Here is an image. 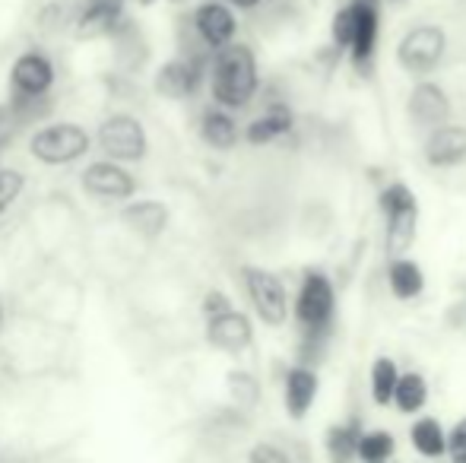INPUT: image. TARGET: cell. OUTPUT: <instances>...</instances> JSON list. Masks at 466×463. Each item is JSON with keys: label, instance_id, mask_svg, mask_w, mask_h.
I'll return each mask as SVG.
<instances>
[{"label": "cell", "instance_id": "6da1fadb", "mask_svg": "<svg viewBox=\"0 0 466 463\" xmlns=\"http://www.w3.org/2000/svg\"><path fill=\"white\" fill-rule=\"evenodd\" d=\"M260 89L258 57L248 45H228L216 51L209 61V93L213 102L226 112H241L254 102Z\"/></svg>", "mask_w": 466, "mask_h": 463}, {"label": "cell", "instance_id": "7a4b0ae2", "mask_svg": "<svg viewBox=\"0 0 466 463\" xmlns=\"http://www.w3.org/2000/svg\"><path fill=\"white\" fill-rule=\"evenodd\" d=\"M292 315L301 327V337L330 340L333 317H337V289L324 270H305L292 298Z\"/></svg>", "mask_w": 466, "mask_h": 463}, {"label": "cell", "instance_id": "3957f363", "mask_svg": "<svg viewBox=\"0 0 466 463\" xmlns=\"http://www.w3.org/2000/svg\"><path fill=\"white\" fill-rule=\"evenodd\" d=\"M380 216H384V247L390 257H406L419 235V200L403 181H390L378 194Z\"/></svg>", "mask_w": 466, "mask_h": 463}, {"label": "cell", "instance_id": "277c9868", "mask_svg": "<svg viewBox=\"0 0 466 463\" xmlns=\"http://www.w3.org/2000/svg\"><path fill=\"white\" fill-rule=\"evenodd\" d=\"M93 146V136L83 124L74 121H55L38 127L29 136V153L42 166H70V162L83 159Z\"/></svg>", "mask_w": 466, "mask_h": 463}, {"label": "cell", "instance_id": "5b68a950", "mask_svg": "<svg viewBox=\"0 0 466 463\" xmlns=\"http://www.w3.org/2000/svg\"><path fill=\"white\" fill-rule=\"evenodd\" d=\"M444 51H448V35H444L441 25L422 23L412 25L397 45V64L416 80H429V74H435L444 61Z\"/></svg>", "mask_w": 466, "mask_h": 463}, {"label": "cell", "instance_id": "8992f818", "mask_svg": "<svg viewBox=\"0 0 466 463\" xmlns=\"http://www.w3.org/2000/svg\"><path fill=\"white\" fill-rule=\"evenodd\" d=\"M96 143L105 153V159L111 162H140L149 153V136L143 130L140 117L127 115V112H115L108 115L96 130Z\"/></svg>", "mask_w": 466, "mask_h": 463}, {"label": "cell", "instance_id": "52a82bcc", "mask_svg": "<svg viewBox=\"0 0 466 463\" xmlns=\"http://www.w3.org/2000/svg\"><path fill=\"white\" fill-rule=\"evenodd\" d=\"M241 283L251 298V308L267 327H282L292 315V298L277 273L264 267H241Z\"/></svg>", "mask_w": 466, "mask_h": 463}, {"label": "cell", "instance_id": "ba28073f", "mask_svg": "<svg viewBox=\"0 0 466 463\" xmlns=\"http://www.w3.org/2000/svg\"><path fill=\"white\" fill-rule=\"evenodd\" d=\"M55 61L45 51H25L10 67V102H35L48 99L55 86Z\"/></svg>", "mask_w": 466, "mask_h": 463}, {"label": "cell", "instance_id": "9c48e42d", "mask_svg": "<svg viewBox=\"0 0 466 463\" xmlns=\"http://www.w3.org/2000/svg\"><path fill=\"white\" fill-rule=\"evenodd\" d=\"M80 185L89 197L105 200V204H121V200H130L137 194V178L121 162H111V159L89 162L80 175Z\"/></svg>", "mask_w": 466, "mask_h": 463}, {"label": "cell", "instance_id": "30bf717a", "mask_svg": "<svg viewBox=\"0 0 466 463\" xmlns=\"http://www.w3.org/2000/svg\"><path fill=\"white\" fill-rule=\"evenodd\" d=\"M190 25H194L197 38H200L213 55L228 48V45H235V35H238V19H235V10L226 0H203L194 10Z\"/></svg>", "mask_w": 466, "mask_h": 463}, {"label": "cell", "instance_id": "8fae6325", "mask_svg": "<svg viewBox=\"0 0 466 463\" xmlns=\"http://www.w3.org/2000/svg\"><path fill=\"white\" fill-rule=\"evenodd\" d=\"M451 112H454V108H451V99H448V93H444V86H438V83H431V80H419L416 86H412L410 99H406L410 124H416L425 134L444 127V124L451 121Z\"/></svg>", "mask_w": 466, "mask_h": 463}, {"label": "cell", "instance_id": "7c38bea8", "mask_svg": "<svg viewBox=\"0 0 466 463\" xmlns=\"http://www.w3.org/2000/svg\"><path fill=\"white\" fill-rule=\"evenodd\" d=\"M203 64L197 57H172L166 61L159 70H156V93L162 99H172V102H185L190 96L200 93V83H203Z\"/></svg>", "mask_w": 466, "mask_h": 463}, {"label": "cell", "instance_id": "4fadbf2b", "mask_svg": "<svg viewBox=\"0 0 466 463\" xmlns=\"http://www.w3.org/2000/svg\"><path fill=\"white\" fill-rule=\"evenodd\" d=\"M207 343L213 349L226 352V356H241L245 349H251L254 343V324L245 311L232 308L219 317L207 321Z\"/></svg>", "mask_w": 466, "mask_h": 463}, {"label": "cell", "instance_id": "5bb4252c", "mask_svg": "<svg viewBox=\"0 0 466 463\" xmlns=\"http://www.w3.org/2000/svg\"><path fill=\"white\" fill-rule=\"evenodd\" d=\"M352 6H356V38H352L350 61L359 76H371L374 55H378V35H380V6L371 4H352Z\"/></svg>", "mask_w": 466, "mask_h": 463}, {"label": "cell", "instance_id": "9a60e30c", "mask_svg": "<svg viewBox=\"0 0 466 463\" xmlns=\"http://www.w3.org/2000/svg\"><path fill=\"white\" fill-rule=\"evenodd\" d=\"M318 394H320L318 368H308V365L295 362L286 371V381H282V407H286L289 419L295 422L305 419L314 409V403H318Z\"/></svg>", "mask_w": 466, "mask_h": 463}, {"label": "cell", "instance_id": "2e32d148", "mask_svg": "<svg viewBox=\"0 0 466 463\" xmlns=\"http://www.w3.org/2000/svg\"><path fill=\"white\" fill-rule=\"evenodd\" d=\"M124 6L127 0H86V6L80 10L76 19V35L80 38H102V35H117L124 19Z\"/></svg>", "mask_w": 466, "mask_h": 463}, {"label": "cell", "instance_id": "e0dca14e", "mask_svg": "<svg viewBox=\"0 0 466 463\" xmlns=\"http://www.w3.org/2000/svg\"><path fill=\"white\" fill-rule=\"evenodd\" d=\"M425 162L431 168H454L466 162V127L461 124H444V127L425 134Z\"/></svg>", "mask_w": 466, "mask_h": 463}, {"label": "cell", "instance_id": "ac0fdd59", "mask_svg": "<svg viewBox=\"0 0 466 463\" xmlns=\"http://www.w3.org/2000/svg\"><path fill=\"white\" fill-rule=\"evenodd\" d=\"M121 223L127 226L137 238L153 241L172 223V210H168L162 200H134L121 210Z\"/></svg>", "mask_w": 466, "mask_h": 463}, {"label": "cell", "instance_id": "d6986e66", "mask_svg": "<svg viewBox=\"0 0 466 463\" xmlns=\"http://www.w3.org/2000/svg\"><path fill=\"white\" fill-rule=\"evenodd\" d=\"M292 127H295L292 108L282 106V102H273V106L267 108L264 115H258L245 127V140L251 143V146H267V143H273V140H279V136L292 134Z\"/></svg>", "mask_w": 466, "mask_h": 463}, {"label": "cell", "instance_id": "ffe728a7", "mask_svg": "<svg viewBox=\"0 0 466 463\" xmlns=\"http://www.w3.org/2000/svg\"><path fill=\"white\" fill-rule=\"evenodd\" d=\"M365 428L362 419L352 416L346 422H333L324 435V451L330 463H356L359 460V441H362Z\"/></svg>", "mask_w": 466, "mask_h": 463}, {"label": "cell", "instance_id": "44dd1931", "mask_svg": "<svg viewBox=\"0 0 466 463\" xmlns=\"http://www.w3.org/2000/svg\"><path fill=\"white\" fill-rule=\"evenodd\" d=\"M241 130H238V121H235L232 112H226V108L213 106L207 108L200 117V140L207 143L209 149H219V153H228V149H235V143H238Z\"/></svg>", "mask_w": 466, "mask_h": 463}, {"label": "cell", "instance_id": "7402d4cb", "mask_svg": "<svg viewBox=\"0 0 466 463\" xmlns=\"http://www.w3.org/2000/svg\"><path fill=\"white\" fill-rule=\"evenodd\" d=\"M387 286H390L393 298H400V302L419 298L425 292L422 264L412 257H390V264H387Z\"/></svg>", "mask_w": 466, "mask_h": 463}, {"label": "cell", "instance_id": "603a6c76", "mask_svg": "<svg viewBox=\"0 0 466 463\" xmlns=\"http://www.w3.org/2000/svg\"><path fill=\"white\" fill-rule=\"evenodd\" d=\"M410 445H412V451L425 460L448 458V432H444L441 419H435V416H419L410 426Z\"/></svg>", "mask_w": 466, "mask_h": 463}, {"label": "cell", "instance_id": "cb8c5ba5", "mask_svg": "<svg viewBox=\"0 0 466 463\" xmlns=\"http://www.w3.org/2000/svg\"><path fill=\"white\" fill-rule=\"evenodd\" d=\"M425 403H429V381H425V375L403 371L397 384V394H393V407L403 416H416L425 409Z\"/></svg>", "mask_w": 466, "mask_h": 463}, {"label": "cell", "instance_id": "d4e9b609", "mask_svg": "<svg viewBox=\"0 0 466 463\" xmlns=\"http://www.w3.org/2000/svg\"><path fill=\"white\" fill-rule=\"evenodd\" d=\"M400 375H403V371H400V365L393 362L390 356H378V358H374V362H371V377H369L374 407H390L393 394H397Z\"/></svg>", "mask_w": 466, "mask_h": 463}, {"label": "cell", "instance_id": "484cf974", "mask_svg": "<svg viewBox=\"0 0 466 463\" xmlns=\"http://www.w3.org/2000/svg\"><path fill=\"white\" fill-rule=\"evenodd\" d=\"M226 390L232 397L235 407L241 409H254L260 403V381L245 368H232L226 375Z\"/></svg>", "mask_w": 466, "mask_h": 463}, {"label": "cell", "instance_id": "4316f807", "mask_svg": "<svg viewBox=\"0 0 466 463\" xmlns=\"http://www.w3.org/2000/svg\"><path fill=\"white\" fill-rule=\"evenodd\" d=\"M397 454V438L387 428H371L359 441V460L362 463H387Z\"/></svg>", "mask_w": 466, "mask_h": 463}, {"label": "cell", "instance_id": "83f0119b", "mask_svg": "<svg viewBox=\"0 0 466 463\" xmlns=\"http://www.w3.org/2000/svg\"><path fill=\"white\" fill-rule=\"evenodd\" d=\"M352 38H356V6L346 4V6H339L330 19V42L337 51H350Z\"/></svg>", "mask_w": 466, "mask_h": 463}, {"label": "cell", "instance_id": "f1b7e54d", "mask_svg": "<svg viewBox=\"0 0 466 463\" xmlns=\"http://www.w3.org/2000/svg\"><path fill=\"white\" fill-rule=\"evenodd\" d=\"M23 191H25V175L16 172V168H0V216L16 204Z\"/></svg>", "mask_w": 466, "mask_h": 463}, {"label": "cell", "instance_id": "f546056e", "mask_svg": "<svg viewBox=\"0 0 466 463\" xmlns=\"http://www.w3.org/2000/svg\"><path fill=\"white\" fill-rule=\"evenodd\" d=\"M248 463H292L286 451L279 445H270V441H258L248 454Z\"/></svg>", "mask_w": 466, "mask_h": 463}, {"label": "cell", "instance_id": "4dcf8cb0", "mask_svg": "<svg viewBox=\"0 0 466 463\" xmlns=\"http://www.w3.org/2000/svg\"><path fill=\"white\" fill-rule=\"evenodd\" d=\"M448 458L451 463H466V416L457 419L448 432Z\"/></svg>", "mask_w": 466, "mask_h": 463}, {"label": "cell", "instance_id": "1f68e13d", "mask_svg": "<svg viewBox=\"0 0 466 463\" xmlns=\"http://www.w3.org/2000/svg\"><path fill=\"white\" fill-rule=\"evenodd\" d=\"M200 308H203V317L209 321V317H219V315H226V311H232L235 305H232V298H228L222 289H209L207 296H203Z\"/></svg>", "mask_w": 466, "mask_h": 463}, {"label": "cell", "instance_id": "d6a6232c", "mask_svg": "<svg viewBox=\"0 0 466 463\" xmlns=\"http://www.w3.org/2000/svg\"><path fill=\"white\" fill-rule=\"evenodd\" d=\"M228 6H235V10H258L264 0H226Z\"/></svg>", "mask_w": 466, "mask_h": 463}, {"label": "cell", "instance_id": "836d02e7", "mask_svg": "<svg viewBox=\"0 0 466 463\" xmlns=\"http://www.w3.org/2000/svg\"><path fill=\"white\" fill-rule=\"evenodd\" d=\"M6 327V305H4V296H0V334H4Z\"/></svg>", "mask_w": 466, "mask_h": 463}, {"label": "cell", "instance_id": "e575fe53", "mask_svg": "<svg viewBox=\"0 0 466 463\" xmlns=\"http://www.w3.org/2000/svg\"><path fill=\"white\" fill-rule=\"evenodd\" d=\"M140 4H143V6H149V4H156V0H140Z\"/></svg>", "mask_w": 466, "mask_h": 463}]
</instances>
